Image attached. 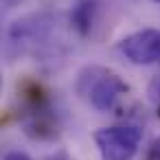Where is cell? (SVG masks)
<instances>
[{"mask_svg": "<svg viewBox=\"0 0 160 160\" xmlns=\"http://www.w3.org/2000/svg\"><path fill=\"white\" fill-rule=\"evenodd\" d=\"M20 121L24 132L35 140H53L57 136V110L53 108L51 92L38 81L18 83Z\"/></svg>", "mask_w": 160, "mask_h": 160, "instance_id": "obj_1", "label": "cell"}, {"mask_svg": "<svg viewBox=\"0 0 160 160\" xmlns=\"http://www.w3.org/2000/svg\"><path fill=\"white\" fill-rule=\"evenodd\" d=\"M55 38V20L48 13H31L16 20L7 31L9 57H40L48 53Z\"/></svg>", "mask_w": 160, "mask_h": 160, "instance_id": "obj_2", "label": "cell"}, {"mask_svg": "<svg viewBox=\"0 0 160 160\" xmlns=\"http://www.w3.org/2000/svg\"><path fill=\"white\" fill-rule=\"evenodd\" d=\"M77 94L99 112H114L127 97L129 86L112 70L101 66H86L77 77Z\"/></svg>", "mask_w": 160, "mask_h": 160, "instance_id": "obj_3", "label": "cell"}, {"mask_svg": "<svg viewBox=\"0 0 160 160\" xmlns=\"http://www.w3.org/2000/svg\"><path fill=\"white\" fill-rule=\"evenodd\" d=\"M142 140V129L136 125H112L94 132V142L101 160H134Z\"/></svg>", "mask_w": 160, "mask_h": 160, "instance_id": "obj_4", "label": "cell"}, {"mask_svg": "<svg viewBox=\"0 0 160 160\" xmlns=\"http://www.w3.org/2000/svg\"><path fill=\"white\" fill-rule=\"evenodd\" d=\"M118 51L125 59L138 66L160 64V31L142 29L118 42Z\"/></svg>", "mask_w": 160, "mask_h": 160, "instance_id": "obj_5", "label": "cell"}, {"mask_svg": "<svg viewBox=\"0 0 160 160\" xmlns=\"http://www.w3.org/2000/svg\"><path fill=\"white\" fill-rule=\"evenodd\" d=\"M99 11V0H75L70 9V27L79 38H88Z\"/></svg>", "mask_w": 160, "mask_h": 160, "instance_id": "obj_6", "label": "cell"}, {"mask_svg": "<svg viewBox=\"0 0 160 160\" xmlns=\"http://www.w3.org/2000/svg\"><path fill=\"white\" fill-rule=\"evenodd\" d=\"M149 99L156 103V105H160V77H156L151 83H149Z\"/></svg>", "mask_w": 160, "mask_h": 160, "instance_id": "obj_7", "label": "cell"}, {"mask_svg": "<svg viewBox=\"0 0 160 160\" xmlns=\"http://www.w3.org/2000/svg\"><path fill=\"white\" fill-rule=\"evenodd\" d=\"M145 160H160V138H156L149 145V149L145 153Z\"/></svg>", "mask_w": 160, "mask_h": 160, "instance_id": "obj_8", "label": "cell"}, {"mask_svg": "<svg viewBox=\"0 0 160 160\" xmlns=\"http://www.w3.org/2000/svg\"><path fill=\"white\" fill-rule=\"evenodd\" d=\"M2 160H33V158L24 151H9V153H5Z\"/></svg>", "mask_w": 160, "mask_h": 160, "instance_id": "obj_9", "label": "cell"}, {"mask_svg": "<svg viewBox=\"0 0 160 160\" xmlns=\"http://www.w3.org/2000/svg\"><path fill=\"white\" fill-rule=\"evenodd\" d=\"M2 2H5V7H7V9H11V7H16V5L20 2V0H2Z\"/></svg>", "mask_w": 160, "mask_h": 160, "instance_id": "obj_10", "label": "cell"}, {"mask_svg": "<svg viewBox=\"0 0 160 160\" xmlns=\"http://www.w3.org/2000/svg\"><path fill=\"white\" fill-rule=\"evenodd\" d=\"M158 116H160V105H158Z\"/></svg>", "mask_w": 160, "mask_h": 160, "instance_id": "obj_11", "label": "cell"}, {"mask_svg": "<svg viewBox=\"0 0 160 160\" xmlns=\"http://www.w3.org/2000/svg\"><path fill=\"white\" fill-rule=\"evenodd\" d=\"M153 2H158V5H160V0H153Z\"/></svg>", "mask_w": 160, "mask_h": 160, "instance_id": "obj_12", "label": "cell"}]
</instances>
